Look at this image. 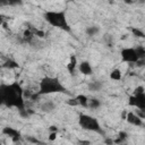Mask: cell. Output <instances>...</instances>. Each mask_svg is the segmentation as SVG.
Wrapping results in <instances>:
<instances>
[{
    "label": "cell",
    "mask_w": 145,
    "mask_h": 145,
    "mask_svg": "<svg viewBox=\"0 0 145 145\" xmlns=\"http://www.w3.org/2000/svg\"><path fill=\"white\" fill-rule=\"evenodd\" d=\"M18 63L12 60V59H7L3 63H2V68H8V69H15V68H18Z\"/></svg>",
    "instance_id": "cell-13"
},
{
    "label": "cell",
    "mask_w": 145,
    "mask_h": 145,
    "mask_svg": "<svg viewBox=\"0 0 145 145\" xmlns=\"http://www.w3.org/2000/svg\"><path fill=\"white\" fill-rule=\"evenodd\" d=\"M76 100H77L78 105H82V106H84V108H87V106H88V100H89V99H88L86 95L79 94V95L76 96Z\"/></svg>",
    "instance_id": "cell-12"
},
{
    "label": "cell",
    "mask_w": 145,
    "mask_h": 145,
    "mask_svg": "<svg viewBox=\"0 0 145 145\" xmlns=\"http://www.w3.org/2000/svg\"><path fill=\"white\" fill-rule=\"evenodd\" d=\"M78 123L85 130L93 131V133H99V134L103 133L99 120L95 117H92L89 114H80L79 118H78Z\"/></svg>",
    "instance_id": "cell-4"
},
{
    "label": "cell",
    "mask_w": 145,
    "mask_h": 145,
    "mask_svg": "<svg viewBox=\"0 0 145 145\" xmlns=\"http://www.w3.org/2000/svg\"><path fill=\"white\" fill-rule=\"evenodd\" d=\"M125 119L127 120V122H128L129 125L135 126V127H140V126H143V123H144L143 119H142L137 113H135V112H128V113L126 114Z\"/></svg>",
    "instance_id": "cell-7"
},
{
    "label": "cell",
    "mask_w": 145,
    "mask_h": 145,
    "mask_svg": "<svg viewBox=\"0 0 145 145\" xmlns=\"http://www.w3.org/2000/svg\"><path fill=\"white\" fill-rule=\"evenodd\" d=\"M79 144L80 145H91V142L89 140H80Z\"/></svg>",
    "instance_id": "cell-22"
},
{
    "label": "cell",
    "mask_w": 145,
    "mask_h": 145,
    "mask_svg": "<svg viewBox=\"0 0 145 145\" xmlns=\"http://www.w3.org/2000/svg\"><path fill=\"white\" fill-rule=\"evenodd\" d=\"M25 92L17 82L10 84H1L0 86V100L1 103L9 108H16L19 111L25 109Z\"/></svg>",
    "instance_id": "cell-1"
},
{
    "label": "cell",
    "mask_w": 145,
    "mask_h": 145,
    "mask_svg": "<svg viewBox=\"0 0 145 145\" xmlns=\"http://www.w3.org/2000/svg\"><path fill=\"white\" fill-rule=\"evenodd\" d=\"M3 133L5 134H7L12 140H18L19 138H20V134H19V131L18 130H16V129H14V128H11V127H6L5 129H3Z\"/></svg>",
    "instance_id": "cell-10"
},
{
    "label": "cell",
    "mask_w": 145,
    "mask_h": 145,
    "mask_svg": "<svg viewBox=\"0 0 145 145\" xmlns=\"http://www.w3.org/2000/svg\"><path fill=\"white\" fill-rule=\"evenodd\" d=\"M131 32H133V34H134L135 36H137V37H144V36H145L144 32L140 31L139 28H131Z\"/></svg>",
    "instance_id": "cell-19"
},
{
    "label": "cell",
    "mask_w": 145,
    "mask_h": 145,
    "mask_svg": "<svg viewBox=\"0 0 145 145\" xmlns=\"http://www.w3.org/2000/svg\"><path fill=\"white\" fill-rule=\"evenodd\" d=\"M43 16H44L45 22L52 27H56V28H59L66 32L70 31L67 16L63 10H46Z\"/></svg>",
    "instance_id": "cell-3"
},
{
    "label": "cell",
    "mask_w": 145,
    "mask_h": 145,
    "mask_svg": "<svg viewBox=\"0 0 145 145\" xmlns=\"http://www.w3.org/2000/svg\"><path fill=\"white\" fill-rule=\"evenodd\" d=\"M40 109L43 111V112H51V111H53L54 109H56V104H54V102H52V101H45V102H43L42 104H41V106H40Z\"/></svg>",
    "instance_id": "cell-11"
},
{
    "label": "cell",
    "mask_w": 145,
    "mask_h": 145,
    "mask_svg": "<svg viewBox=\"0 0 145 145\" xmlns=\"http://www.w3.org/2000/svg\"><path fill=\"white\" fill-rule=\"evenodd\" d=\"M78 70L80 71V74H83L85 76H89L93 74V67L91 66V63L87 60H83L78 63Z\"/></svg>",
    "instance_id": "cell-8"
},
{
    "label": "cell",
    "mask_w": 145,
    "mask_h": 145,
    "mask_svg": "<svg viewBox=\"0 0 145 145\" xmlns=\"http://www.w3.org/2000/svg\"><path fill=\"white\" fill-rule=\"evenodd\" d=\"M121 76H122V74H121V70L120 69H113L111 72H110V78L111 79H113V80H120L121 79Z\"/></svg>",
    "instance_id": "cell-16"
},
{
    "label": "cell",
    "mask_w": 145,
    "mask_h": 145,
    "mask_svg": "<svg viewBox=\"0 0 145 145\" xmlns=\"http://www.w3.org/2000/svg\"><path fill=\"white\" fill-rule=\"evenodd\" d=\"M127 137H128L127 133H125V131H120V133L118 134V137H117V139L114 140V144H118V145H122V144H126L125 142H126Z\"/></svg>",
    "instance_id": "cell-14"
},
{
    "label": "cell",
    "mask_w": 145,
    "mask_h": 145,
    "mask_svg": "<svg viewBox=\"0 0 145 145\" xmlns=\"http://www.w3.org/2000/svg\"><path fill=\"white\" fill-rule=\"evenodd\" d=\"M128 105L135 106L140 111L145 112V92L137 95H131L128 100Z\"/></svg>",
    "instance_id": "cell-6"
},
{
    "label": "cell",
    "mask_w": 145,
    "mask_h": 145,
    "mask_svg": "<svg viewBox=\"0 0 145 145\" xmlns=\"http://www.w3.org/2000/svg\"><path fill=\"white\" fill-rule=\"evenodd\" d=\"M145 92V88L143 87V86H137L135 89H134V92H133V95H137V94H142V93H144Z\"/></svg>",
    "instance_id": "cell-20"
},
{
    "label": "cell",
    "mask_w": 145,
    "mask_h": 145,
    "mask_svg": "<svg viewBox=\"0 0 145 145\" xmlns=\"http://www.w3.org/2000/svg\"><path fill=\"white\" fill-rule=\"evenodd\" d=\"M122 145H128V144H122Z\"/></svg>",
    "instance_id": "cell-23"
},
{
    "label": "cell",
    "mask_w": 145,
    "mask_h": 145,
    "mask_svg": "<svg viewBox=\"0 0 145 145\" xmlns=\"http://www.w3.org/2000/svg\"><path fill=\"white\" fill-rule=\"evenodd\" d=\"M121 61L127 63H137L139 61V57L136 48H123L120 52Z\"/></svg>",
    "instance_id": "cell-5"
},
{
    "label": "cell",
    "mask_w": 145,
    "mask_h": 145,
    "mask_svg": "<svg viewBox=\"0 0 145 145\" xmlns=\"http://www.w3.org/2000/svg\"><path fill=\"white\" fill-rule=\"evenodd\" d=\"M86 34L88 35V36H95V35H97L99 34V32H100V28L97 27V26H88V27H86Z\"/></svg>",
    "instance_id": "cell-15"
},
{
    "label": "cell",
    "mask_w": 145,
    "mask_h": 145,
    "mask_svg": "<svg viewBox=\"0 0 145 145\" xmlns=\"http://www.w3.org/2000/svg\"><path fill=\"white\" fill-rule=\"evenodd\" d=\"M100 105H101V102H100V100H97V99H94V97L88 100V106H87V108H91V109H97Z\"/></svg>",
    "instance_id": "cell-17"
},
{
    "label": "cell",
    "mask_w": 145,
    "mask_h": 145,
    "mask_svg": "<svg viewBox=\"0 0 145 145\" xmlns=\"http://www.w3.org/2000/svg\"><path fill=\"white\" fill-rule=\"evenodd\" d=\"M56 138H57V133H50L49 139H50V140H53V139H56Z\"/></svg>",
    "instance_id": "cell-21"
},
{
    "label": "cell",
    "mask_w": 145,
    "mask_h": 145,
    "mask_svg": "<svg viewBox=\"0 0 145 145\" xmlns=\"http://www.w3.org/2000/svg\"><path fill=\"white\" fill-rule=\"evenodd\" d=\"M89 89L91 91H93V92H96V91H100L101 88H102V83H100V82H97V80H95V82H92L91 84H89Z\"/></svg>",
    "instance_id": "cell-18"
},
{
    "label": "cell",
    "mask_w": 145,
    "mask_h": 145,
    "mask_svg": "<svg viewBox=\"0 0 145 145\" xmlns=\"http://www.w3.org/2000/svg\"><path fill=\"white\" fill-rule=\"evenodd\" d=\"M78 61H77V57L76 56H70V58H69V61H68V63H67V70L70 72V74H72L75 70H76V68H78Z\"/></svg>",
    "instance_id": "cell-9"
},
{
    "label": "cell",
    "mask_w": 145,
    "mask_h": 145,
    "mask_svg": "<svg viewBox=\"0 0 145 145\" xmlns=\"http://www.w3.org/2000/svg\"><path fill=\"white\" fill-rule=\"evenodd\" d=\"M54 93H67V88L58 77L45 76L41 79L36 95H49Z\"/></svg>",
    "instance_id": "cell-2"
}]
</instances>
